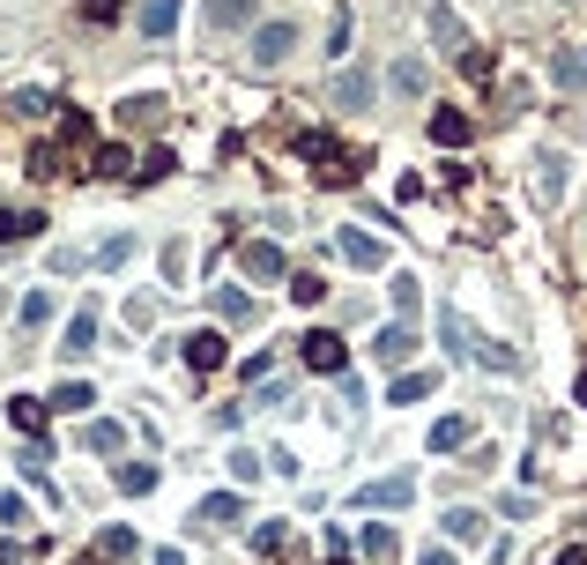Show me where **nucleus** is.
Instances as JSON below:
<instances>
[{
    "instance_id": "obj_1",
    "label": "nucleus",
    "mask_w": 587,
    "mask_h": 565,
    "mask_svg": "<svg viewBox=\"0 0 587 565\" xmlns=\"http://www.w3.org/2000/svg\"><path fill=\"white\" fill-rule=\"evenodd\" d=\"M297 157L313 164L320 186H357V179H365V157H350V149L335 142V134H320V127H305V134H297Z\"/></svg>"
},
{
    "instance_id": "obj_2",
    "label": "nucleus",
    "mask_w": 587,
    "mask_h": 565,
    "mask_svg": "<svg viewBox=\"0 0 587 565\" xmlns=\"http://www.w3.org/2000/svg\"><path fill=\"white\" fill-rule=\"evenodd\" d=\"M297 357H305V372H350V357H343V335L335 327H313V335H297Z\"/></svg>"
},
{
    "instance_id": "obj_3",
    "label": "nucleus",
    "mask_w": 587,
    "mask_h": 565,
    "mask_svg": "<svg viewBox=\"0 0 587 565\" xmlns=\"http://www.w3.org/2000/svg\"><path fill=\"white\" fill-rule=\"evenodd\" d=\"M291 46H297V23H261V30H253V52H245V60L269 74V68H283V60H291Z\"/></svg>"
},
{
    "instance_id": "obj_4",
    "label": "nucleus",
    "mask_w": 587,
    "mask_h": 565,
    "mask_svg": "<svg viewBox=\"0 0 587 565\" xmlns=\"http://www.w3.org/2000/svg\"><path fill=\"white\" fill-rule=\"evenodd\" d=\"M335 253H343L350 269H387V246L372 231H335Z\"/></svg>"
},
{
    "instance_id": "obj_5",
    "label": "nucleus",
    "mask_w": 587,
    "mask_h": 565,
    "mask_svg": "<svg viewBox=\"0 0 587 565\" xmlns=\"http://www.w3.org/2000/svg\"><path fill=\"white\" fill-rule=\"evenodd\" d=\"M409 498H416V476H372L350 506H409Z\"/></svg>"
},
{
    "instance_id": "obj_6",
    "label": "nucleus",
    "mask_w": 587,
    "mask_h": 565,
    "mask_svg": "<svg viewBox=\"0 0 587 565\" xmlns=\"http://www.w3.org/2000/svg\"><path fill=\"white\" fill-rule=\"evenodd\" d=\"M201 528H239V521H245V492H239V484H231V492H216V498H201Z\"/></svg>"
},
{
    "instance_id": "obj_7",
    "label": "nucleus",
    "mask_w": 587,
    "mask_h": 565,
    "mask_svg": "<svg viewBox=\"0 0 587 565\" xmlns=\"http://www.w3.org/2000/svg\"><path fill=\"white\" fill-rule=\"evenodd\" d=\"M239 269L253 275V283H275V275H283V246H275V239H253V246L239 253Z\"/></svg>"
},
{
    "instance_id": "obj_8",
    "label": "nucleus",
    "mask_w": 587,
    "mask_h": 565,
    "mask_svg": "<svg viewBox=\"0 0 587 565\" xmlns=\"http://www.w3.org/2000/svg\"><path fill=\"white\" fill-rule=\"evenodd\" d=\"M90 558H98V565H134V558H142V543H134V528H120V521H112Z\"/></svg>"
},
{
    "instance_id": "obj_9",
    "label": "nucleus",
    "mask_w": 587,
    "mask_h": 565,
    "mask_svg": "<svg viewBox=\"0 0 587 565\" xmlns=\"http://www.w3.org/2000/svg\"><path fill=\"white\" fill-rule=\"evenodd\" d=\"M468 357H476L484 372H520V350L514 343H490V335H476V327H468Z\"/></svg>"
},
{
    "instance_id": "obj_10",
    "label": "nucleus",
    "mask_w": 587,
    "mask_h": 565,
    "mask_svg": "<svg viewBox=\"0 0 587 565\" xmlns=\"http://www.w3.org/2000/svg\"><path fill=\"white\" fill-rule=\"evenodd\" d=\"M432 142H439V149H468V142H476V127H468V112L439 104V112H432Z\"/></svg>"
},
{
    "instance_id": "obj_11",
    "label": "nucleus",
    "mask_w": 587,
    "mask_h": 565,
    "mask_svg": "<svg viewBox=\"0 0 587 565\" xmlns=\"http://www.w3.org/2000/svg\"><path fill=\"white\" fill-rule=\"evenodd\" d=\"M536 201H543V209H558V201H565V157H558V149H543V157H536Z\"/></svg>"
},
{
    "instance_id": "obj_12",
    "label": "nucleus",
    "mask_w": 587,
    "mask_h": 565,
    "mask_svg": "<svg viewBox=\"0 0 587 565\" xmlns=\"http://www.w3.org/2000/svg\"><path fill=\"white\" fill-rule=\"evenodd\" d=\"M372 350H379V357H387V365L402 372V365L416 357V335H409V320H387V327H379V343H372Z\"/></svg>"
},
{
    "instance_id": "obj_13",
    "label": "nucleus",
    "mask_w": 587,
    "mask_h": 565,
    "mask_svg": "<svg viewBox=\"0 0 587 565\" xmlns=\"http://www.w3.org/2000/svg\"><path fill=\"white\" fill-rule=\"evenodd\" d=\"M186 365H194V372L223 365V327H194V335H186Z\"/></svg>"
},
{
    "instance_id": "obj_14",
    "label": "nucleus",
    "mask_w": 587,
    "mask_h": 565,
    "mask_svg": "<svg viewBox=\"0 0 587 565\" xmlns=\"http://www.w3.org/2000/svg\"><path fill=\"white\" fill-rule=\"evenodd\" d=\"M45 402H38V394H16V402H8V424H16V432H23V440H45Z\"/></svg>"
},
{
    "instance_id": "obj_15",
    "label": "nucleus",
    "mask_w": 587,
    "mask_h": 565,
    "mask_svg": "<svg viewBox=\"0 0 587 565\" xmlns=\"http://www.w3.org/2000/svg\"><path fill=\"white\" fill-rule=\"evenodd\" d=\"M550 74H558V90H587V46H558Z\"/></svg>"
},
{
    "instance_id": "obj_16",
    "label": "nucleus",
    "mask_w": 587,
    "mask_h": 565,
    "mask_svg": "<svg viewBox=\"0 0 587 565\" xmlns=\"http://www.w3.org/2000/svg\"><path fill=\"white\" fill-rule=\"evenodd\" d=\"M68 134H52V142H38V149H30V179H60V172H68Z\"/></svg>"
},
{
    "instance_id": "obj_17",
    "label": "nucleus",
    "mask_w": 587,
    "mask_h": 565,
    "mask_svg": "<svg viewBox=\"0 0 587 565\" xmlns=\"http://www.w3.org/2000/svg\"><path fill=\"white\" fill-rule=\"evenodd\" d=\"M365 98H372V74H365V68H343V60H335V104H343V112H357Z\"/></svg>"
},
{
    "instance_id": "obj_18",
    "label": "nucleus",
    "mask_w": 587,
    "mask_h": 565,
    "mask_svg": "<svg viewBox=\"0 0 587 565\" xmlns=\"http://www.w3.org/2000/svg\"><path fill=\"white\" fill-rule=\"evenodd\" d=\"M38 231H45L38 209H0V246H23V239H38Z\"/></svg>"
},
{
    "instance_id": "obj_19",
    "label": "nucleus",
    "mask_w": 587,
    "mask_h": 565,
    "mask_svg": "<svg viewBox=\"0 0 587 565\" xmlns=\"http://www.w3.org/2000/svg\"><path fill=\"white\" fill-rule=\"evenodd\" d=\"M82 446H90V454H120V446H126V424L120 417H90V424H82Z\"/></svg>"
},
{
    "instance_id": "obj_20",
    "label": "nucleus",
    "mask_w": 587,
    "mask_h": 565,
    "mask_svg": "<svg viewBox=\"0 0 587 565\" xmlns=\"http://www.w3.org/2000/svg\"><path fill=\"white\" fill-rule=\"evenodd\" d=\"M253 8H261V0H209V30H216V38H223V30H245V23H253Z\"/></svg>"
},
{
    "instance_id": "obj_21",
    "label": "nucleus",
    "mask_w": 587,
    "mask_h": 565,
    "mask_svg": "<svg viewBox=\"0 0 587 565\" xmlns=\"http://www.w3.org/2000/svg\"><path fill=\"white\" fill-rule=\"evenodd\" d=\"M446 543H484V514H476V506H446Z\"/></svg>"
},
{
    "instance_id": "obj_22",
    "label": "nucleus",
    "mask_w": 587,
    "mask_h": 565,
    "mask_svg": "<svg viewBox=\"0 0 587 565\" xmlns=\"http://www.w3.org/2000/svg\"><path fill=\"white\" fill-rule=\"evenodd\" d=\"M112 484H120L126 498H149V492H156V462H120V468H112Z\"/></svg>"
},
{
    "instance_id": "obj_23",
    "label": "nucleus",
    "mask_w": 587,
    "mask_h": 565,
    "mask_svg": "<svg viewBox=\"0 0 587 565\" xmlns=\"http://www.w3.org/2000/svg\"><path fill=\"white\" fill-rule=\"evenodd\" d=\"M468 440H476V424H468V417H439V424H432V454H462Z\"/></svg>"
},
{
    "instance_id": "obj_24",
    "label": "nucleus",
    "mask_w": 587,
    "mask_h": 565,
    "mask_svg": "<svg viewBox=\"0 0 587 565\" xmlns=\"http://www.w3.org/2000/svg\"><path fill=\"white\" fill-rule=\"evenodd\" d=\"M209 313H216L223 327H245V320H253V297L245 291H209Z\"/></svg>"
},
{
    "instance_id": "obj_25",
    "label": "nucleus",
    "mask_w": 587,
    "mask_h": 565,
    "mask_svg": "<svg viewBox=\"0 0 587 565\" xmlns=\"http://www.w3.org/2000/svg\"><path fill=\"white\" fill-rule=\"evenodd\" d=\"M172 172H179V157H172V149H149V157H142V164H134L126 179H134V186H164Z\"/></svg>"
},
{
    "instance_id": "obj_26",
    "label": "nucleus",
    "mask_w": 587,
    "mask_h": 565,
    "mask_svg": "<svg viewBox=\"0 0 587 565\" xmlns=\"http://www.w3.org/2000/svg\"><path fill=\"white\" fill-rule=\"evenodd\" d=\"M60 350H68V357H90V350H98V313H90V305L68 320V343H60Z\"/></svg>"
},
{
    "instance_id": "obj_27",
    "label": "nucleus",
    "mask_w": 587,
    "mask_h": 565,
    "mask_svg": "<svg viewBox=\"0 0 587 565\" xmlns=\"http://www.w3.org/2000/svg\"><path fill=\"white\" fill-rule=\"evenodd\" d=\"M126 164H134V157H126L120 142H104V149H90V164H82V172H90V179H126Z\"/></svg>"
},
{
    "instance_id": "obj_28",
    "label": "nucleus",
    "mask_w": 587,
    "mask_h": 565,
    "mask_svg": "<svg viewBox=\"0 0 587 565\" xmlns=\"http://www.w3.org/2000/svg\"><path fill=\"white\" fill-rule=\"evenodd\" d=\"M454 68H462L468 82H490V74H498V52H490V46H476V38H468V46H462V60H454Z\"/></svg>"
},
{
    "instance_id": "obj_29",
    "label": "nucleus",
    "mask_w": 587,
    "mask_h": 565,
    "mask_svg": "<svg viewBox=\"0 0 587 565\" xmlns=\"http://www.w3.org/2000/svg\"><path fill=\"white\" fill-rule=\"evenodd\" d=\"M179 8H186V0H149V8H142V30H149V38H172V30H179Z\"/></svg>"
},
{
    "instance_id": "obj_30",
    "label": "nucleus",
    "mask_w": 587,
    "mask_h": 565,
    "mask_svg": "<svg viewBox=\"0 0 587 565\" xmlns=\"http://www.w3.org/2000/svg\"><path fill=\"white\" fill-rule=\"evenodd\" d=\"M90 402H98V394L82 387V380H68V387H52V394H45V410H60V417H82Z\"/></svg>"
},
{
    "instance_id": "obj_31",
    "label": "nucleus",
    "mask_w": 587,
    "mask_h": 565,
    "mask_svg": "<svg viewBox=\"0 0 587 565\" xmlns=\"http://www.w3.org/2000/svg\"><path fill=\"white\" fill-rule=\"evenodd\" d=\"M432 38H439V52H446V60H462V46H468V30L454 23L446 8H432Z\"/></svg>"
},
{
    "instance_id": "obj_32",
    "label": "nucleus",
    "mask_w": 587,
    "mask_h": 565,
    "mask_svg": "<svg viewBox=\"0 0 587 565\" xmlns=\"http://www.w3.org/2000/svg\"><path fill=\"white\" fill-rule=\"evenodd\" d=\"M439 343L454 350V357H468V320H462V305H439Z\"/></svg>"
},
{
    "instance_id": "obj_33",
    "label": "nucleus",
    "mask_w": 587,
    "mask_h": 565,
    "mask_svg": "<svg viewBox=\"0 0 587 565\" xmlns=\"http://www.w3.org/2000/svg\"><path fill=\"white\" fill-rule=\"evenodd\" d=\"M45 462H52V440H30L23 454H16V468H23V484H52V476H45Z\"/></svg>"
},
{
    "instance_id": "obj_34",
    "label": "nucleus",
    "mask_w": 587,
    "mask_h": 565,
    "mask_svg": "<svg viewBox=\"0 0 587 565\" xmlns=\"http://www.w3.org/2000/svg\"><path fill=\"white\" fill-rule=\"evenodd\" d=\"M432 387H439L432 372H394V394H387V402H402V410H409V402H424Z\"/></svg>"
},
{
    "instance_id": "obj_35",
    "label": "nucleus",
    "mask_w": 587,
    "mask_h": 565,
    "mask_svg": "<svg viewBox=\"0 0 587 565\" xmlns=\"http://www.w3.org/2000/svg\"><path fill=\"white\" fill-rule=\"evenodd\" d=\"M261 468H269V454H253V446H231V484H261Z\"/></svg>"
},
{
    "instance_id": "obj_36",
    "label": "nucleus",
    "mask_w": 587,
    "mask_h": 565,
    "mask_svg": "<svg viewBox=\"0 0 587 565\" xmlns=\"http://www.w3.org/2000/svg\"><path fill=\"white\" fill-rule=\"evenodd\" d=\"M387 82L402 90V98H424V82H432V74H424V60H394V68H387Z\"/></svg>"
},
{
    "instance_id": "obj_37",
    "label": "nucleus",
    "mask_w": 587,
    "mask_h": 565,
    "mask_svg": "<svg viewBox=\"0 0 587 565\" xmlns=\"http://www.w3.org/2000/svg\"><path fill=\"white\" fill-rule=\"evenodd\" d=\"M387 291H394V320H409L416 305H424V283H416V275H394Z\"/></svg>"
},
{
    "instance_id": "obj_38",
    "label": "nucleus",
    "mask_w": 587,
    "mask_h": 565,
    "mask_svg": "<svg viewBox=\"0 0 587 565\" xmlns=\"http://www.w3.org/2000/svg\"><path fill=\"white\" fill-rule=\"evenodd\" d=\"M283 543H291V528H283V521H261V528H253V558H275Z\"/></svg>"
},
{
    "instance_id": "obj_39",
    "label": "nucleus",
    "mask_w": 587,
    "mask_h": 565,
    "mask_svg": "<svg viewBox=\"0 0 587 565\" xmlns=\"http://www.w3.org/2000/svg\"><path fill=\"white\" fill-rule=\"evenodd\" d=\"M156 112H164V98H126V104H120L126 127H156Z\"/></svg>"
},
{
    "instance_id": "obj_40",
    "label": "nucleus",
    "mask_w": 587,
    "mask_h": 565,
    "mask_svg": "<svg viewBox=\"0 0 587 565\" xmlns=\"http://www.w3.org/2000/svg\"><path fill=\"white\" fill-rule=\"evenodd\" d=\"M365 551H372V558H394V551H402V536H394L387 521H372V528H365Z\"/></svg>"
},
{
    "instance_id": "obj_41",
    "label": "nucleus",
    "mask_w": 587,
    "mask_h": 565,
    "mask_svg": "<svg viewBox=\"0 0 587 565\" xmlns=\"http://www.w3.org/2000/svg\"><path fill=\"white\" fill-rule=\"evenodd\" d=\"M134 261V239H104L98 246V269H126Z\"/></svg>"
},
{
    "instance_id": "obj_42",
    "label": "nucleus",
    "mask_w": 587,
    "mask_h": 565,
    "mask_svg": "<svg viewBox=\"0 0 587 565\" xmlns=\"http://www.w3.org/2000/svg\"><path fill=\"white\" fill-rule=\"evenodd\" d=\"M327 52L350 60V8H335V23H327Z\"/></svg>"
},
{
    "instance_id": "obj_43",
    "label": "nucleus",
    "mask_w": 587,
    "mask_h": 565,
    "mask_svg": "<svg viewBox=\"0 0 587 565\" xmlns=\"http://www.w3.org/2000/svg\"><path fill=\"white\" fill-rule=\"evenodd\" d=\"M16 313H23V327H45V313H52V291H30L23 305H16Z\"/></svg>"
},
{
    "instance_id": "obj_44",
    "label": "nucleus",
    "mask_w": 587,
    "mask_h": 565,
    "mask_svg": "<svg viewBox=\"0 0 587 565\" xmlns=\"http://www.w3.org/2000/svg\"><path fill=\"white\" fill-rule=\"evenodd\" d=\"M291 297H297V305H320V297H327V283H320V275H291Z\"/></svg>"
},
{
    "instance_id": "obj_45",
    "label": "nucleus",
    "mask_w": 587,
    "mask_h": 565,
    "mask_svg": "<svg viewBox=\"0 0 587 565\" xmlns=\"http://www.w3.org/2000/svg\"><path fill=\"white\" fill-rule=\"evenodd\" d=\"M149 320H156V297H149V291L126 297V327H149Z\"/></svg>"
},
{
    "instance_id": "obj_46",
    "label": "nucleus",
    "mask_w": 587,
    "mask_h": 565,
    "mask_svg": "<svg viewBox=\"0 0 587 565\" xmlns=\"http://www.w3.org/2000/svg\"><path fill=\"white\" fill-rule=\"evenodd\" d=\"M0 521H8V528H23V521H30V498L8 492V498H0Z\"/></svg>"
},
{
    "instance_id": "obj_47",
    "label": "nucleus",
    "mask_w": 587,
    "mask_h": 565,
    "mask_svg": "<svg viewBox=\"0 0 587 565\" xmlns=\"http://www.w3.org/2000/svg\"><path fill=\"white\" fill-rule=\"evenodd\" d=\"M498 514H506V521H528V514H536V498H520V492H506V498H498Z\"/></svg>"
},
{
    "instance_id": "obj_48",
    "label": "nucleus",
    "mask_w": 587,
    "mask_h": 565,
    "mask_svg": "<svg viewBox=\"0 0 587 565\" xmlns=\"http://www.w3.org/2000/svg\"><path fill=\"white\" fill-rule=\"evenodd\" d=\"M82 261H90V253H82V246H60V253H52V275H74V269H82Z\"/></svg>"
},
{
    "instance_id": "obj_49",
    "label": "nucleus",
    "mask_w": 587,
    "mask_h": 565,
    "mask_svg": "<svg viewBox=\"0 0 587 565\" xmlns=\"http://www.w3.org/2000/svg\"><path fill=\"white\" fill-rule=\"evenodd\" d=\"M82 16L90 23H120V0H82Z\"/></svg>"
},
{
    "instance_id": "obj_50",
    "label": "nucleus",
    "mask_w": 587,
    "mask_h": 565,
    "mask_svg": "<svg viewBox=\"0 0 587 565\" xmlns=\"http://www.w3.org/2000/svg\"><path fill=\"white\" fill-rule=\"evenodd\" d=\"M16 112H23V120H38V112H52V98H45V90H23V98H16Z\"/></svg>"
},
{
    "instance_id": "obj_51",
    "label": "nucleus",
    "mask_w": 587,
    "mask_h": 565,
    "mask_svg": "<svg viewBox=\"0 0 587 565\" xmlns=\"http://www.w3.org/2000/svg\"><path fill=\"white\" fill-rule=\"evenodd\" d=\"M179 275H186V246L172 239V246H164V283H179Z\"/></svg>"
},
{
    "instance_id": "obj_52",
    "label": "nucleus",
    "mask_w": 587,
    "mask_h": 565,
    "mask_svg": "<svg viewBox=\"0 0 587 565\" xmlns=\"http://www.w3.org/2000/svg\"><path fill=\"white\" fill-rule=\"evenodd\" d=\"M0 565H30V543H16V536H8V543H0Z\"/></svg>"
},
{
    "instance_id": "obj_53",
    "label": "nucleus",
    "mask_w": 587,
    "mask_h": 565,
    "mask_svg": "<svg viewBox=\"0 0 587 565\" xmlns=\"http://www.w3.org/2000/svg\"><path fill=\"white\" fill-rule=\"evenodd\" d=\"M320 565H350V543H327V558Z\"/></svg>"
},
{
    "instance_id": "obj_54",
    "label": "nucleus",
    "mask_w": 587,
    "mask_h": 565,
    "mask_svg": "<svg viewBox=\"0 0 587 565\" xmlns=\"http://www.w3.org/2000/svg\"><path fill=\"white\" fill-rule=\"evenodd\" d=\"M416 565H462V558H454V551H424Z\"/></svg>"
},
{
    "instance_id": "obj_55",
    "label": "nucleus",
    "mask_w": 587,
    "mask_h": 565,
    "mask_svg": "<svg viewBox=\"0 0 587 565\" xmlns=\"http://www.w3.org/2000/svg\"><path fill=\"white\" fill-rule=\"evenodd\" d=\"M156 565H186V551H172V543H164V551H156Z\"/></svg>"
},
{
    "instance_id": "obj_56",
    "label": "nucleus",
    "mask_w": 587,
    "mask_h": 565,
    "mask_svg": "<svg viewBox=\"0 0 587 565\" xmlns=\"http://www.w3.org/2000/svg\"><path fill=\"white\" fill-rule=\"evenodd\" d=\"M558 565H587V551H565V558H558Z\"/></svg>"
},
{
    "instance_id": "obj_57",
    "label": "nucleus",
    "mask_w": 587,
    "mask_h": 565,
    "mask_svg": "<svg viewBox=\"0 0 587 565\" xmlns=\"http://www.w3.org/2000/svg\"><path fill=\"white\" fill-rule=\"evenodd\" d=\"M573 402H580V410H587V372H580V387H573Z\"/></svg>"
},
{
    "instance_id": "obj_58",
    "label": "nucleus",
    "mask_w": 587,
    "mask_h": 565,
    "mask_svg": "<svg viewBox=\"0 0 587 565\" xmlns=\"http://www.w3.org/2000/svg\"><path fill=\"white\" fill-rule=\"evenodd\" d=\"M0 313H8V291H0Z\"/></svg>"
}]
</instances>
